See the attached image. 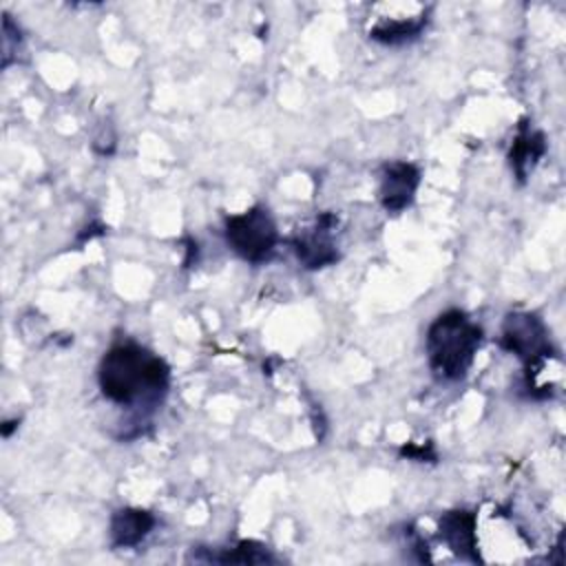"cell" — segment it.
Returning a JSON list of instances; mask_svg holds the SVG:
<instances>
[{
  "label": "cell",
  "mask_w": 566,
  "mask_h": 566,
  "mask_svg": "<svg viewBox=\"0 0 566 566\" xmlns=\"http://www.w3.org/2000/svg\"><path fill=\"white\" fill-rule=\"evenodd\" d=\"M170 369L164 358L137 343H117L99 360L97 382L115 405L133 407L155 402L166 394Z\"/></svg>",
  "instance_id": "6da1fadb"
},
{
  "label": "cell",
  "mask_w": 566,
  "mask_h": 566,
  "mask_svg": "<svg viewBox=\"0 0 566 566\" xmlns=\"http://www.w3.org/2000/svg\"><path fill=\"white\" fill-rule=\"evenodd\" d=\"M482 343V327L475 325L462 310L442 312L427 329L429 369L440 380H460Z\"/></svg>",
  "instance_id": "7a4b0ae2"
},
{
  "label": "cell",
  "mask_w": 566,
  "mask_h": 566,
  "mask_svg": "<svg viewBox=\"0 0 566 566\" xmlns=\"http://www.w3.org/2000/svg\"><path fill=\"white\" fill-rule=\"evenodd\" d=\"M226 241L234 254L248 263H265L279 243V230L263 206H252L226 219Z\"/></svg>",
  "instance_id": "3957f363"
},
{
  "label": "cell",
  "mask_w": 566,
  "mask_h": 566,
  "mask_svg": "<svg viewBox=\"0 0 566 566\" xmlns=\"http://www.w3.org/2000/svg\"><path fill=\"white\" fill-rule=\"evenodd\" d=\"M500 345L502 349L515 354L524 363V367L555 356L553 343L548 338V329L544 321L533 312L506 314L502 323Z\"/></svg>",
  "instance_id": "277c9868"
},
{
  "label": "cell",
  "mask_w": 566,
  "mask_h": 566,
  "mask_svg": "<svg viewBox=\"0 0 566 566\" xmlns=\"http://www.w3.org/2000/svg\"><path fill=\"white\" fill-rule=\"evenodd\" d=\"M334 226L336 217L332 212H323L316 217L314 226L298 230V234L292 239V250L303 268L321 270L338 261V250L332 239Z\"/></svg>",
  "instance_id": "5b68a950"
},
{
  "label": "cell",
  "mask_w": 566,
  "mask_h": 566,
  "mask_svg": "<svg viewBox=\"0 0 566 566\" xmlns=\"http://www.w3.org/2000/svg\"><path fill=\"white\" fill-rule=\"evenodd\" d=\"M420 186V170L411 161L385 164L380 172L378 197L387 212L398 214L411 206L416 190Z\"/></svg>",
  "instance_id": "8992f818"
},
{
  "label": "cell",
  "mask_w": 566,
  "mask_h": 566,
  "mask_svg": "<svg viewBox=\"0 0 566 566\" xmlns=\"http://www.w3.org/2000/svg\"><path fill=\"white\" fill-rule=\"evenodd\" d=\"M440 537L444 539V544L460 557V559H469V562H480V553H478V517L471 511L464 509H455V511H447L442 513L440 522Z\"/></svg>",
  "instance_id": "52a82bcc"
},
{
  "label": "cell",
  "mask_w": 566,
  "mask_h": 566,
  "mask_svg": "<svg viewBox=\"0 0 566 566\" xmlns=\"http://www.w3.org/2000/svg\"><path fill=\"white\" fill-rule=\"evenodd\" d=\"M155 515L144 509H117L111 515V546L113 548H133L139 542L148 537V533L155 528Z\"/></svg>",
  "instance_id": "ba28073f"
},
{
  "label": "cell",
  "mask_w": 566,
  "mask_h": 566,
  "mask_svg": "<svg viewBox=\"0 0 566 566\" xmlns=\"http://www.w3.org/2000/svg\"><path fill=\"white\" fill-rule=\"evenodd\" d=\"M546 153V137L542 130L531 128L526 122H522L517 135L513 137L511 150H509V161L513 172L517 175L520 181L528 177L533 166L539 161V157Z\"/></svg>",
  "instance_id": "9c48e42d"
},
{
  "label": "cell",
  "mask_w": 566,
  "mask_h": 566,
  "mask_svg": "<svg viewBox=\"0 0 566 566\" xmlns=\"http://www.w3.org/2000/svg\"><path fill=\"white\" fill-rule=\"evenodd\" d=\"M424 24H427L424 11L411 18H389V20L382 18L369 29V38L380 44H402L418 38Z\"/></svg>",
  "instance_id": "30bf717a"
},
{
  "label": "cell",
  "mask_w": 566,
  "mask_h": 566,
  "mask_svg": "<svg viewBox=\"0 0 566 566\" xmlns=\"http://www.w3.org/2000/svg\"><path fill=\"white\" fill-rule=\"evenodd\" d=\"M195 559L203 562H217V564H272L276 562L270 551L252 539H241L232 548H217L214 553L210 551L208 555L197 553Z\"/></svg>",
  "instance_id": "8fae6325"
},
{
  "label": "cell",
  "mask_w": 566,
  "mask_h": 566,
  "mask_svg": "<svg viewBox=\"0 0 566 566\" xmlns=\"http://www.w3.org/2000/svg\"><path fill=\"white\" fill-rule=\"evenodd\" d=\"M398 453H400V458H409V460H418V462H424V460L433 462L436 460V451H433L431 442H427V444L409 442V444H402Z\"/></svg>",
  "instance_id": "7c38bea8"
}]
</instances>
